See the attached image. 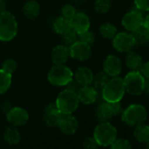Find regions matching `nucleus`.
I'll return each mask as SVG.
<instances>
[{
	"mask_svg": "<svg viewBox=\"0 0 149 149\" xmlns=\"http://www.w3.org/2000/svg\"><path fill=\"white\" fill-rule=\"evenodd\" d=\"M126 93L124 79L120 77H112L102 89V97L107 102H120Z\"/></svg>",
	"mask_w": 149,
	"mask_h": 149,
	"instance_id": "obj_1",
	"label": "nucleus"
},
{
	"mask_svg": "<svg viewBox=\"0 0 149 149\" xmlns=\"http://www.w3.org/2000/svg\"><path fill=\"white\" fill-rule=\"evenodd\" d=\"M79 103L77 93L67 88L59 93L54 104L61 113L72 114L78 108Z\"/></svg>",
	"mask_w": 149,
	"mask_h": 149,
	"instance_id": "obj_2",
	"label": "nucleus"
},
{
	"mask_svg": "<svg viewBox=\"0 0 149 149\" xmlns=\"http://www.w3.org/2000/svg\"><path fill=\"white\" fill-rule=\"evenodd\" d=\"M118 136L117 128L109 121L100 122L94 129L93 137L101 147H111Z\"/></svg>",
	"mask_w": 149,
	"mask_h": 149,
	"instance_id": "obj_3",
	"label": "nucleus"
},
{
	"mask_svg": "<svg viewBox=\"0 0 149 149\" xmlns=\"http://www.w3.org/2000/svg\"><path fill=\"white\" fill-rule=\"evenodd\" d=\"M148 111L141 104H132L121 112L122 121L130 127H136L146 121Z\"/></svg>",
	"mask_w": 149,
	"mask_h": 149,
	"instance_id": "obj_4",
	"label": "nucleus"
},
{
	"mask_svg": "<svg viewBox=\"0 0 149 149\" xmlns=\"http://www.w3.org/2000/svg\"><path fill=\"white\" fill-rule=\"evenodd\" d=\"M18 33V22L9 11L0 13V40L8 42L13 39Z\"/></svg>",
	"mask_w": 149,
	"mask_h": 149,
	"instance_id": "obj_5",
	"label": "nucleus"
},
{
	"mask_svg": "<svg viewBox=\"0 0 149 149\" xmlns=\"http://www.w3.org/2000/svg\"><path fill=\"white\" fill-rule=\"evenodd\" d=\"M72 70L63 65H54L47 73L48 82L56 86H66L73 79Z\"/></svg>",
	"mask_w": 149,
	"mask_h": 149,
	"instance_id": "obj_6",
	"label": "nucleus"
},
{
	"mask_svg": "<svg viewBox=\"0 0 149 149\" xmlns=\"http://www.w3.org/2000/svg\"><path fill=\"white\" fill-rule=\"evenodd\" d=\"M124 79L126 92L132 96H140L145 92L146 79L139 71L129 72Z\"/></svg>",
	"mask_w": 149,
	"mask_h": 149,
	"instance_id": "obj_7",
	"label": "nucleus"
},
{
	"mask_svg": "<svg viewBox=\"0 0 149 149\" xmlns=\"http://www.w3.org/2000/svg\"><path fill=\"white\" fill-rule=\"evenodd\" d=\"M122 112L120 102H107L105 101L101 103L97 110L96 116L100 122L109 121L113 117L120 114Z\"/></svg>",
	"mask_w": 149,
	"mask_h": 149,
	"instance_id": "obj_8",
	"label": "nucleus"
},
{
	"mask_svg": "<svg viewBox=\"0 0 149 149\" xmlns=\"http://www.w3.org/2000/svg\"><path fill=\"white\" fill-rule=\"evenodd\" d=\"M113 47L119 52H128L132 51L135 45V38L133 34L129 31L118 32L112 38Z\"/></svg>",
	"mask_w": 149,
	"mask_h": 149,
	"instance_id": "obj_9",
	"label": "nucleus"
},
{
	"mask_svg": "<svg viewBox=\"0 0 149 149\" xmlns=\"http://www.w3.org/2000/svg\"><path fill=\"white\" fill-rule=\"evenodd\" d=\"M144 17L139 10H132L128 11L122 18V26L129 32H134L137 29L143 25Z\"/></svg>",
	"mask_w": 149,
	"mask_h": 149,
	"instance_id": "obj_10",
	"label": "nucleus"
},
{
	"mask_svg": "<svg viewBox=\"0 0 149 149\" xmlns=\"http://www.w3.org/2000/svg\"><path fill=\"white\" fill-rule=\"evenodd\" d=\"M68 49L70 57L78 61H85L92 55L90 45L80 40H77L74 44L70 45Z\"/></svg>",
	"mask_w": 149,
	"mask_h": 149,
	"instance_id": "obj_11",
	"label": "nucleus"
},
{
	"mask_svg": "<svg viewBox=\"0 0 149 149\" xmlns=\"http://www.w3.org/2000/svg\"><path fill=\"white\" fill-rule=\"evenodd\" d=\"M6 119L11 126L22 127L27 123L29 114L25 109L19 107H11L6 113Z\"/></svg>",
	"mask_w": 149,
	"mask_h": 149,
	"instance_id": "obj_12",
	"label": "nucleus"
},
{
	"mask_svg": "<svg viewBox=\"0 0 149 149\" xmlns=\"http://www.w3.org/2000/svg\"><path fill=\"white\" fill-rule=\"evenodd\" d=\"M103 69L109 77H117L122 71V62L118 56L109 55L104 61Z\"/></svg>",
	"mask_w": 149,
	"mask_h": 149,
	"instance_id": "obj_13",
	"label": "nucleus"
},
{
	"mask_svg": "<svg viewBox=\"0 0 149 149\" xmlns=\"http://www.w3.org/2000/svg\"><path fill=\"white\" fill-rule=\"evenodd\" d=\"M57 127L66 135H73L78 129V121L71 114H63L58 123Z\"/></svg>",
	"mask_w": 149,
	"mask_h": 149,
	"instance_id": "obj_14",
	"label": "nucleus"
},
{
	"mask_svg": "<svg viewBox=\"0 0 149 149\" xmlns=\"http://www.w3.org/2000/svg\"><path fill=\"white\" fill-rule=\"evenodd\" d=\"M70 28L77 34H80L90 27V20L89 17L83 12H76V14L69 19Z\"/></svg>",
	"mask_w": 149,
	"mask_h": 149,
	"instance_id": "obj_15",
	"label": "nucleus"
},
{
	"mask_svg": "<svg viewBox=\"0 0 149 149\" xmlns=\"http://www.w3.org/2000/svg\"><path fill=\"white\" fill-rule=\"evenodd\" d=\"M77 95L79 101L84 105H90L96 102L97 100V90L94 87L91 86L90 85L89 86H81L79 90L77 91Z\"/></svg>",
	"mask_w": 149,
	"mask_h": 149,
	"instance_id": "obj_16",
	"label": "nucleus"
},
{
	"mask_svg": "<svg viewBox=\"0 0 149 149\" xmlns=\"http://www.w3.org/2000/svg\"><path fill=\"white\" fill-rule=\"evenodd\" d=\"M62 115L63 113L60 112L55 104H49L44 111V120L48 127H55Z\"/></svg>",
	"mask_w": 149,
	"mask_h": 149,
	"instance_id": "obj_17",
	"label": "nucleus"
},
{
	"mask_svg": "<svg viewBox=\"0 0 149 149\" xmlns=\"http://www.w3.org/2000/svg\"><path fill=\"white\" fill-rule=\"evenodd\" d=\"M73 77L75 78L76 82L80 86H84L92 84L94 74L89 67L82 66L76 69Z\"/></svg>",
	"mask_w": 149,
	"mask_h": 149,
	"instance_id": "obj_18",
	"label": "nucleus"
},
{
	"mask_svg": "<svg viewBox=\"0 0 149 149\" xmlns=\"http://www.w3.org/2000/svg\"><path fill=\"white\" fill-rule=\"evenodd\" d=\"M69 57V49L66 45H60L55 46L51 52V58L54 65L65 64Z\"/></svg>",
	"mask_w": 149,
	"mask_h": 149,
	"instance_id": "obj_19",
	"label": "nucleus"
},
{
	"mask_svg": "<svg viewBox=\"0 0 149 149\" xmlns=\"http://www.w3.org/2000/svg\"><path fill=\"white\" fill-rule=\"evenodd\" d=\"M40 11V4L35 0H29L27 1L23 8V13L24 15L29 18V19H34L36 18Z\"/></svg>",
	"mask_w": 149,
	"mask_h": 149,
	"instance_id": "obj_20",
	"label": "nucleus"
},
{
	"mask_svg": "<svg viewBox=\"0 0 149 149\" xmlns=\"http://www.w3.org/2000/svg\"><path fill=\"white\" fill-rule=\"evenodd\" d=\"M4 140L10 145H17L20 141V134L16 127H7L3 133Z\"/></svg>",
	"mask_w": 149,
	"mask_h": 149,
	"instance_id": "obj_21",
	"label": "nucleus"
},
{
	"mask_svg": "<svg viewBox=\"0 0 149 149\" xmlns=\"http://www.w3.org/2000/svg\"><path fill=\"white\" fill-rule=\"evenodd\" d=\"M143 63L141 56L133 50L128 52V54L126 58V65L131 71H138Z\"/></svg>",
	"mask_w": 149,
	"mask_h": 149,
	"instance_id": "obj_22",
	"label": "nucleus"
},
{
	"mask_svg": "<svg viewBox=\"0 0 149 149\" xmlns=\"http://www.w3.org/2000/svg\"><path fill=\"white\" fill-rule=\"evenodd\" d=\"M133 137L141 143H147L149 141V126L144 123L134 127Z\"/></svg>",
	"mask_w": 149,
	"mask_h": 149,
	"instance_id": "obj_23",
	"label": "nucleus"
},
{
	"mask_svg": "<svg viewBox=\"0 0 149 149\" xmlns=\"http://www.w3.org/2000/svg\"><path fill=\"white\" fill-rule=\"evenodd\" d=\"M133 37L135 38L136 45H144L149 43V31L144 26H141L134 32H133Z\"/></svg>",
	"mask_w": 149,
	"mask_h": 149,
	"instance_id": "obj_24",
	"label": "nucleus"
},
{
	"mask_svg": "<svg viewBox=\"0 0 149 149\" xmlns=\"http://www.w3.org/2000/svg\"><path fill=\"white\" fill-rule=\"evenodd\" d=\"M53 28L54 31L57 34H63L66 31H68L70 28V21L69 19L64 17H59L56 18L53 24Z\"/></svg>",
	"mask_w": 149,
	"mask_h": 149,
	"instance_id": "obj_25",
	"label": "nucleus"
},
{
	"mask_svg": "<svg viewBox=\"0 0 149 149\" xmlns=\"http://www.w3.org/2000/svg\"><path fill=\"white\" fill-rule=\"evenodd\" d=\"M100 34L107 39H112L114 36L118 33L117 27L112 23H104L99 27Z\"/></svg>",
	"mask_w": 149,
	"mask_h": 149,
	"instance_id": "obj_26",
	"label": "nucleus"
},
{
	"mask_svg": "<svg viewBox=\"0 0 149 149\" xmlns=\"http://www.w3.org/2000/svg\"><path fill=\"white\" fill-rule=\"evenodd\" d=\"M12 76L11 73L4 72L3 69H0V94L4 93L11 85Z\"/></svg>",
	"mask_w": 149,
	"mask_h": 149,
	"instance_id": "obj_27",
	"label": "nucleus"
},
{
	"mask_svg": "<svg viewBox=\"0 0 149 149\" xmlns=\"http://www.w3.org/2000/svg\"><path fill=\"white\" fill-rule=\"evenodd\" d=\"M108 80H109V76L103 71L94 75L92 84L97 90H102L104 86L106 85V83L108 82Z\"/></svg>",
	"mask_w": 149,
	"mask_h": 149,
	"instance_id": "obj_28",
	"label": "nucleus"
},
{
	"mask_svg": "<svg viewBox=\"0 0 149 149\" xmlns=\"http://www.w3.org/2000/svg\"><path fill=\"white\" fill-rule=\"evenodd\" d=\"M112 1L111 0H95L94 8L97 13L105 14L108 12L111 8Z\"/></svg>",
	"mask_w": 149,
	"mask_h": 149,
	"instance_id": "obj_29",
	"label": "nucleus"
},
{
	"mask_svg": "<svg viewBox=\"0 0 149 149\" xmlns=\"http://www.w3.org/2000/svg\"><path fill=\"white\" fill-rule=\"evenodd\" d=\"M61 38L66 45H70L74 44L76 41H77L78 34L73 29L69 28L63 34H61Z\"/></svg>",
	"mask_w": 149,
	"mask_h": 149,
	"instance_id": "obj_30",
	"label": "nucleus"
},
{
	"mask_svg": "<svg viewBox=\"0 0 149 149\" xmlns=\"http://www.w3.org/2000/svg\"><path fill=\"white\" fill-rule=\"evenodd\" d=\"M4 72L12 74L16 69H17V62L14 59L11 58H7L6 60H4L2 64V68Z\"/></svg>",
	"mask_w": 149,
	"mask_h": 149,
	"instance_id": "obj_31",
	"label": "nucleus"
},
{
	"mask_svg": "<svg viewBox=\"0 0 149 149\" xmlns=\"http://www.w3.org/2000/svg\"><path fill=\"white\" fill-rule=\"evenodd\" d=\"M112 149H130L132 145L126 139H116L115 141L111 145Z\"/></svg>",
	"mask_w": 149,
	"mask_h": 149,
	"instance_id": "obj_32",
	"label": "nucleus"
},
{
	"mask_svg": "<svg viewBox=\"0 0 149 149\" xmlns=\"http://www.w3.org/2000/svg\"><path fill=\"white\" fill-rule=\"evenodd\" d=\"M78 36H79L80 41H83L84 43H87V44H89L90 45L92 44H94V42H95L94 33L92 31H90V29L87 30V31H83V32H82V33H80V34H78Z\"/></svg>",
	"mask_w": 149,
	"mask_h": 149,
	"instance_id": "obj_33",
	"label": "nucleus"
},
{
	"mask_svg": "<svg viewBox=\"0 0 149 149\" xmlns=\"http://www.w3.org/2000/svg\"><path fill=\"white\" fill-rule=\"evenodd\" d=\"M76 14V9L71 4H65L61 9V16L70 19Z\"/></svg>",
	"mask_w": 149,
	"mask_h": 149,
	"instance_id": "obj_34",
	"label": "nucleus"
},
{
	"mask_svg": "<svg viewBox=\"0 0 149 149\" xmlns=\"http://www.w3.org/2000/svg\"><path fill=\"white\" fill-rule=\"evenodd\" d=\"M134 4L140 11H149V0H134Z\"/></svg>",
	"mask_w": 149,
	"mask_h": 149,
	"instance_id": "obj_35",
	"label": "nucleus"
},
{
	"mask_svg": "<svg viewBox=\"0 0 149 149\" xmlns=\"http://www.w3.org/2000/svg\"><path fill=\"white\" fill-rule=\"evenodd\" d=\"M83 146V148L88 149H94L97 148V147H99L98 144H97V142L96 141V140L94 139L93 136L92 137H87L84 140Z\"/></svg>",
	"mask_w": 149,
	"mask_h": 149,
	"instance_id": "obj_36",
	"label": "nucleus"
},
{
	"mask_svg": "<svg viewBox=\"0 0 149 149\" xmlns=\"http://www.w3.org/2000/svg\"><path fill=\"white\" fill-rule=\"evenodd\" d=\"M141 75L145 78V79H148L149 78V61L147 62H143L140 67V69L138 70Z\"/></svg>",
	"mask_w": 149,
	"mask_h": 149,
	"instance_id": "obj_37",
	"label": "nucleus"
},
{
	"mask_svg": "<svg viewBox=\"0 0 149 149\" xmlns=\"http://www.w3.org/2000/svg\"><path fill=\"white\" fill-rule=\"evenodd\" d=\"M6 9V4L4 0H0V13L4 12Z\"/></svg>",
	"mask_w": 149,
	"mask_h": 149,
	"instance_id": "obj_38",
	"label": "nucleus"
},
{
	"mask_svg": "<svg viewBox=\"0 0 149 149\" xmlns=\"http://www.w3.org/2000/svg\"><path fill=\"white\" fill-rule=\"evenodd\" d=\"M143 25L148 29L149 31V14H148L146 16V17L144 18V21H143Z\"/></svg>",
	"mask_w": 149,
	"mask_h": 149,
	"instance_id": "obj_39",
	"label": "nucleus"
},
{
	"mask_svg": "<svg viewBox=\"0 0 149 149\" xmlns=\"http://www.w3.org/2000/svg\"><path fill=\"white\" fill-rule=\"evenodd\" d=\"M145 91L149 93V78L146 79V83H145Z\"/></svg>",
	"mask_w": 149,
	"mask_h": 149,
	"instance_id": "obj_40",
	"label": "nucleus"
},
{
	"mask_svg": "<svg viewBox=\"0 0 149 149\" xmlns=\"http://www.w3.org/2000/svg\"><path fill=\"white\" fill-rule=\"evenodd\" d=\"M76 3H84L86 0H73Z\"/></svg>",
	"mask_w": 149,
	"mask_h": 149,
	"instance_id": "obj_41",
	"label": "nucleus"
},
{
	"mask_svg": "<svg viewBox=\"0 0 149 149\" xmlns=\"http://www.w3.org/2000/svg\"><path fill=\"white\" fill-rule=\"evenodd\" d=\"M146 148H149V141L146 143Z\"/></svg>",
	"mask_w": 149,
	"mask_h": 149,
	"instance_id": "obj_42",
	"label": "nucleus"
}]
</instances>
